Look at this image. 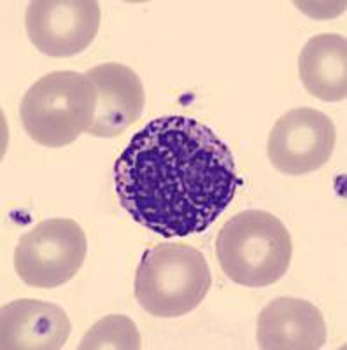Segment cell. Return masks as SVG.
<instances>
[{
	"instance_id": "cell-1",
	"label": "cell",
	"mask_w": 347,
	"mask_h": 350,
	"mask_svg": "<svg viewBox=\"0 0 347 350\" xmlns=\"http://www.w3.org/2000/svg\"><path fill=\"white\" fill-rule=\"evenodd\" d=\"M240 186L230 148L211 128L186 116L149 121L114 165L121 207L164 239L207 230Z\"/></svg>"
},
{
	"instance_id": "cell-2",
	"label": "cell",
	"mask_w": 347,
	"mask_h": 350,
	"mask_svg": "<svg viewBox=\"0 0 347 350\" xmlns=\"http://www.w3.org/2000/svg\"><path fill=\"white\" fill-rule=\"evenodd\" d=\"M216 256L228 279L244 287H267L286 275L293 256L292 235L267 211H244L224 223Z\"/></svg>"
},
{
	"instance_id": "cell-3",
	"label": "cell",
	"mask_w": 347,
	"mask_h": 350,
	"mask_svg": "<svg viewBox=\"0 0 347 350\" xmlns=\"http://www.w3.org/2000/svg\"><path fill=\"white\" fill-rule=\"evenodd\" d=\"M95 107V86L86 74L56 70L28 88L20 118L34 142L44 148H65L88 133Z\"/></svg>"
},
{
	"instance_id": "cell-4",
	"label": "cell",
	"mask_w": 347,
	"mask_h": 350,
	"mask_svg": "<svg viewBox=\"0 0 347 350\" xmlns=\"http://www.w3.org/2000/svg\"><path fill=\"white\" fill-rule=\"evenodd\" d=\"M212 275L204 254L186 243H164L144 252L136 271V299L160 319L190 314L204 301Z\"/></svg>"
},
{
	"instance_id": "cell-5",
	"label": "cell",
	"mask_w": 347,
	"mask_h": 350,
	"mask_svg": "<svg viewBox=\"0 0 347 350\" xmlns=\"http://www.w3.org/2000/svg\"><path fill=\"white\" fill-rule=\"evenodd\" d=\"M88 254L83 228L72 219L40 221L14 249V270L27 286L55 289L76 277Z\"/></svg>"
},
{
	"instance_id": "cell-6",
	"label": "cell",
	"mask_w": 347,
	"mask_h": 350,
	"mask_svg": "<svg viewBox=\"0 0 347 350\" xmlns=\"http://www.w3.org/2000/svg\"><path fill=\"white\" fill-rule=\"evenodd\" d=\"M337 131L324 112L298 107L281 116L272 128L267 154L286 175H305L324 167L335 148Z\"/></svg>"
},
{
	"instance_id": "cell-7",
	"label": "cell",
	"mask_w": 347,
	"mask_h": 350,
	"mask_svg": "<svg viewBox=\"0 0 347 350\" xmlns=\"http://www.w3.org/2000/svg\"><path fill=\"white\" fill-rule=\"evenodd\" d=\"M30 42L42 55L65 58L83 53L100 28L95 0H36L25 12Z\"/></svg>"
},
{
	"instance_id": "cell-8",
	"label": "cell",
	"mask_w": 347,
	"mask_h": 350,
	"mask_svg": "<svg viewBox=\"0 0 347 350\" xmlns=\"http://www.w3.org/2000/svg\"><path fill=\"white\" fill-rule=\"evenodd\" d=\"M97 92L95 118L88 133L99 139L121 135L140 118L146 93L140 77L123 64L97 65L86 72Z\"/></svg>"
},
{
	"instance_id": "cell-9",
	"label": "cell",
	"mask_w": 347,
	"mask_h": 350,
	"mask_svg": "<svg viewBox=\"0 0 347 350\" xmlns=\"http://www.w3.org/2000/svg\"><path fill=\"white\" fill-rule=\"evenodd\" d=\"M70 319L62 306L16 299L0 310V349L58 350L70 336Z\"/></svg>"
},
{
	"instance_id": "cell-10",
	"label": "cell",
	"mask_w": 347,
	"mask_h": 350,
	"mask_svg": "<svg viewBox=\"0 0 347 350\" xmlns=\"http://www.w3.org/2000/svg\"><path fill=\"white\" fill-rule=\"evenodd\" d=\"M256 340L264 350H318L326 343V324L318 306L283 296L258 315Z\"/></svg>"
},
{
	"instance_id": "cell-11",
	"label": "cell",
	"mask_w": 347,
	"mask_h": 350,
	"mask_svg": "<svg viewBox=\"0 0 347 350\" xmlns=\"http://www.w3.org/2000/svg\"><path fill=\"white\" fill-rule=\"evenodd\" d=\"M303 86L323 102H339L347 96V40L339 33L314 36L303 46L298 58Z\"/></svg>"
},
{
	"instance_id": "cell-12",
	"label": "cell",
	"mask_w": 347,
	"mask_h": 350,
	"mask_svg": "<svg viewBox=\"0 0 347 350\" xmlns=\"http://www.w3.org/2000/svg\"><path fill=\"white\" fill-rule=\"evenodd\" d=\"M142 347L136 323L127 315H107L84 334L81 350H139Z\"/></svg>"
}]
</instances>
